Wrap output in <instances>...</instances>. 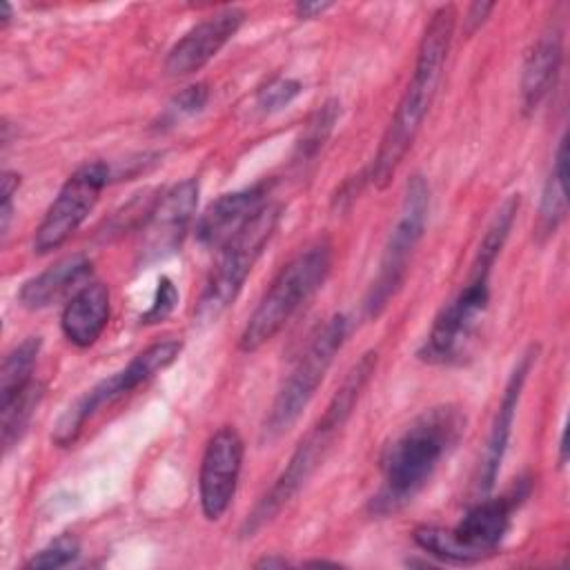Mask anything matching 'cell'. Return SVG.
Listing matches in <instances>:
<instances>
[{
    "label": "cell",
    "instance_id": "obj_1",
    "mask_svg": "<svg viewBox=\"0 0 570 570\" xmlns=\"http://www.w3.org/2000/svg\"><path fill=\"white\" fill-rule=\"evenodd\" d=\"M463 432L465 414L452 403L416 414L381 454V485L370 499V512L387 517L412 503Z\"/></svg>",
    "mask_w": 570,
    "mask_h": 570
},
{
    "label": "cell",
    "instance_id": "obj_2",
    "mask_svg": "<svg viewBox=\"0 0 570 570\" xmlns=\"http://www.w3.org/2000/svg\"><path fill=\"white\" fill-rule=\"evenodd\" d=\"M454 24L456 9L452 4H443L430 16L423 29L412 78L390 118L379 151L365 174L367 180L379 189H383L392 180L401 160L410 151L419 129L423 127V120L432 107V100L443 78L448 51L454 36Z\"/></svg>",
    "mask_w": 570,
    "mask_h": 570
},
{
    "label": "cell",
    "instance_id": "obj_3",
    "mask_svg": "<svg viewBox=\"0 0 570 570\" xmlns=\"http://www.w3.org/2000/svg\"><path fill=\"white\" fill-rule=\"evenodd\" d=\"M519 194H510L490 218L476 247L465 285L439 309L416 356L428 365H448L465 354L468 343L490 303V274L519 212Z\"/></svg>",
    "mask_w": 570,
    "mask_h": 570
},
{
    "label": "cell",
    "instance_id": "obj_4",
    "mask_svg": "<svg viewBox=\"0 0 570 570\" xmlns=\"http://www.w3.org/2000/svg\"><path fill=\"white\" fill-rule=\"evenodd\" d=\"M528 494L530 481L519 479L508 492L476 501L454 528L421 525L412 532V539L425 554L443 563H476L497 552L512 525L514 510Z\"/></svg>",
    "mask_w": 570,
    "mask_h": 570
},
{
    "label": "cell",
    "instance_id": "obj_5",
    "mask_svg": "<svg viewBox=\"0 0 570 570\" xmlns=\"http://www.w3.org/2000/svg\"><path fill=\"white\" fill-rule=\"evenodd\" d=\"M330 269L332 245L327 240H318L289 258L278 269L252 316L247 318L238 338V350L249 354L269 343L289 323V318L323 287Z\"/></svg>",
    "mask_w": 570,
    "mask_h": 570
},
{
    "label": "cell",
    "instance_id": "obj_6",
    "mask_svg": "<svg viewBox=\"0 0 570 570\" xmlns=\"http://www.w3.org/2000/svg\"><path fill=\"white\" fill-rule=\"evenodd\" d=\"M283 216V205L267 200L238 234H234L220 249L218 258L198 294L194 318L198 323H214L240 294L249 272L272 240Z\"/></svg>",
    "mask_w": 570,
    "mask_h": 570
},
{
    "label": "cell",
    "instance_id": "obj_7",
    "mask_svg": "<svg viewBox=\"0 0 570 570\" xmlns=\"http://www.w3.org/2000/svg\"><path fill=\"white\" fill-rule=\"evenodd\" d=\"M347 338V316L334 314L330 316L323 327L309 338L307 347L301 352L296 363L292 365L289 374L281 383L261 428L263 441H276L292 425L301 419L309 401L314 399L318 385L323 383L330 365L334 363L336 354L341 352Z\"/></svg>",
    "mask_w": 570,
    "mask_h": 570
},
{
    "label": "cell",
    "instance_id": "obj_8",
    "mask_svg": "<svg viewBox=\"0 0 570 570\" xmlns=\"http://www.w3.org/2000/svg\"><path fill=\"white\" fill-rule=\"evenodd\" d=\"M430 214V185L421 174H414L405 183L401 209L396 223L385 240L379 272L363 298V312L367 318H379L390 301L401 289L407 265L414 256L416 245L421 243Z\"/></svg>",
    "mask_w": 570,
    "mask_h": 570
},
{
    "label": "cell",
    "instance_id": "obj_9",
    "mask_svg": "<svg viewBox=\"0 0 570 570\" xmlns=\"http://www.w3.org/2000/svg\"><path fill=\"white\" fill-rule=\"evenodd\" d=\"M180 350H183V343L176 338H165V341L151 343L149 347L138 352L122 370H118V372L105 376L102 381H98L96 385H91L58 419L53 434H51L53 443L60 448L71 445L80 436L85 423L98 410L116 403L118 399L127 396L129 392L145 385L163 370H167L180 356Z\"/></svg>",
    "mask_w": 570,
    "mask_h": 570
},
{
    "label": "cell",
    "instance_id": "obj_10",
    "mask_svg": "<svg viewBox=\"0 0 570 570\" xmlns=\"http://www.w3.org/2000/svg\"><path fill=\"white\" fill-rule=\"evenodd\" d=\"M109 183V165L94 160L80 165L58 189L33 234V252L49 254L62 247L96 207Z\"/></svg>",
    "mask_w": 570,
    "mask_h": 570
},
{
    "label": "cell",
    "instance_id": "obj_11",
    "mask_svg": "<svg viewBox=\"0 0 570 570\" xmlns=\"http://www.w3.org/2000/svg\"><path fill=\"white\" fill-rule=\"evenodd\" d=\"M245 443L234 425L218 428L203 452L198 470V501L207 521H218L232 505L243 470Z\"/></svg>",
    "mask_w": 570,
    "mask_h": 570
},
{
    "label": "cell",
    "instance_id": "obj_12",
    "mask_svg": "<svg viewBox=\"0 0 570 570\" xmlns=\"http://www.w3.org/2000/svg\"><path fill=\"white\" fill-rule=\"evenodd\" d=\"M336 434L321 430L314 425L296 445L289 461L272 483V488L261 497V501L254 505V510L247 514L240 528V537H254L263 525H267L296 494L298 490L309 481V476L316 472L321 461L325 459V452Z\"/></svg>",
    "mask_w": 570,
    "mask_h": 570
},
{
    "label": "cell",
    "instance_id": "obj_13",
    "mask_svg": "<svg viewBox=\"0 0 570 570\" xmlns=\"http://www.w3.org/2000/svg\"><path fill=\"white\" fill-rule=\"evenodd\" d=\"M198 191V180L185 178L158 194L142 223L140 256L145 263L165 258L180 247L196 214Z\"/></svg>",
    "mask_w": 570,
    "mask_h": 570
},
{
    "label": "cell",
    "instance_id": "obj_14",
    "mask_svg": "<svg viewBox=\"0 0 570 570\" xmlns=\"http://www.w3.org/2000/svg\"><path fill=\"white\" fill-rule=\"evenodd\" d=\"M245 18L240 7H225L207 16L167 51L165 71L178 78L203 69L238 33Z\"/></svg>",
    "mask_w": 570,
    "mask_h": 570
},
{
    "label": "cell",
    "instance_id": "obj_15",
    "mask_svg": "<svg viewBox=\"0 0 570 570\" xmlns=\"http://www.w3.org/2000/svg\"><path fill=\"white\" fill-rule=\"evenodd\" d=\"M534 361H537V350L530 347L528 352H523L519 356V361L514 363V367L505 381V387H503L501 401L497 405V414L492 419L490 434H488V441H485V448L481 454V465H479V492L481 494H488L499 476V470H501V463H503L510 436H512V425H514L517 407H519V401L523 394V385L528 381V374H530Z\"/></svg>",
    "mask_w": 570,
    "mask_h": 570
},
{
    "label": "cell",
    "instance_id": "obj_16",
    "mask_svg": "<svg viewBox=\"0 0 570 570\" xmlns=\"http://www.w3.org/2000/svg\"><path fill=\"white\" fill-rule=\"evenodd\" d=\"M269 183L261 180L249 187L220 194L207 205V209L196 220V240L205 249H220L243 225L269 200Z\"/></svg>",
    "mask_w": 570,
    "mask_h": 570
},
{
    "label": "cell",
    "instance_id": "obj_17",
    "mask_svg": "<svg viewBox=\"0 0 570 570\" xmlns=\"http://www.w3.org/2000/svg\"><path fill=\"white\" fill-rule=\"evenodd\" d=\"M563 60V31L548 24L528 49L521 67V105L523 114H532L546 100L557 82Z\"/></svg>",
    "mask_w": 570,
    "mask_h": 570
},
{
    "label": "cell",
    "instance_id": "obj_18",
    "mask_svg": "<svg viewBox=\"0 0 570 570\" xmlns=\"http://www.w3.org/2000/svg\"><path fill=\"white\" fill-rule=\"evenodd\" d=\"M94 263L87 254H69L40 274L27 278L18 289V303L27 309H45L60 298L76 294L85 283H89Z\"/></svg>",
    "mask_w": 570,
    "mask_h": 570
},
{
    "label": "cell",
    "instance_id": "obj_19",
    "mask_svg": "<svg viewBox=\"0 0 570 570\" xmlns=\"http://www.w3.org/2000/svg\"><path fill=\"white\" fill-rule=\"evenodd\" d=\"M109 314V287L98 281H89L65 303L60 314V330L71 345L89 347L105 332Z\"/></svg>",
    "mask_w": 570,
    "mask_h": 570
},
{
    "label": "cell",
    "instance_id": "obj_20",
    "mask_svg": "<svg viewBox=\"0 0 570 570\" xmlns=\"http://www.w3.org/2000/svg\"><path fill=\"white\" fill-rule=\"evenodd\" d=\"M376 363H379V354L374 350H370L350 367V372L343 376L341 385L332 394L325 412L316 421V425L321 430L332 432V434L343 430V425L350 421V416H352V412H354V407H356L365 385L370 383V379H372V374L376 370Z\"/></svg>",
    "mask_w": 570,
    "mask_h": 570
},
{
    "label": "cell",
    "instance_id": "obj_21",
    "mask_svg": "<svg viewBox=\"0 0 570 570\" xmlns=\"http://www.w3.org/2000/svg\"><path fill=\"white\" fill-rule=\"evenodd\" d=\"M566 165H568V145L566 136L559 138L552 165L548 169L541 200H539V216H537V232L541 236H550L557 232V227L563 223L568 212V198H566Z\"/></svg>",
    "mask_w": 570,
    "mask_h": 570
},
{
    "label": "cell",
    "instance_id": "obj_22",
    "mask_svg": "<svg viewBox=\"0 0 570 570\" xmlns=\"http://www.w3.org/2000/svg\"><path fill=\"white\" fill-rule=\"evenodd\" d=\"M40 336H27L13 345L0 367V405L9 403L33 381V367L40 354Z\"/></svg>",
    "mask_w": 570,
    "mask_h": 570
},
{
    "label": "cell",
    "instance_id": "obj_23",
    "mask_svg": "<svg viewBox=\"0 0 570 570\" xmlns=\"http://www.w3.org/2000/svg\"><path fill=\"white\" fill-rule=\"evenodd\" d=\"M40 399H42V383H38L33 379L9 403L0 405V428H2L0 432H2V450L4 452H9L22 439Z\"/></svg>",
    "mask_w": 570,
    "mask_h": 570
},
{
    "label": "cell",
    "instance_id": "obj_24",
    "mask_svg": "<svg viewBox=\"0 0 570 570\" xmlns=\"http://www.w3.org/2000/svg\"><path fill=\"white\" fill-rule=\"evenodd\" d=\"M341 116V102L330 98L325 100L305 122L301 138L296 140V163H309L323 149L325 140L334 131V125Z\"/></svg>",
    "mask_w": 570,
    "mask_h": 570
},
{
    "label": "cell",
    "instance_id": "obj_25",
    "mask_svg": "<svg viewBox=\"0 0 570 570\" xmlns=\"http://www.w3.org/2000/svg\"><path fill=\"white\" fill-rule=\"evenodd\" d=\"M80 554V543L71 534H60L53 541H49L45 548L33 552V557L24 563L27 570H56L73 563Z\"/></svg>",
    "mask_w": 570,
    "mask_h": 570
},
{
    "label": "cell",
    "instance_id": "obj_26",
    "mask_svg": "<svg viewBox=\"0 0 570 570\" xmlns=\"http://www.w3.org/2000/svg\"><path fill=\"white\" fill-rule=\"evenodd\" d=\"M207 98H209V89H207L205 82H196V85L185 87L183 91H178L169 100V105L163 114V122L174 125L180 118H187V116H194V114L203 111V107L207 105Z\"/></svg>",
    "mask_w": 570,
    "mask_h": 570
},
{
    "label": "cell",
    "instance_id": "obj_27",
    "mask_svg": "<svg viewBox=\"0 0 570 570\" xmlns=\"http://www.w3.org/2000/svg\"><path fill=\"white\" fill-rule=\"evenodd\" d=\"M301 82L296 78H274L269 80L263 89L256 94V107L263 114H274L287 107L298 94H301Z\"/></svg>",
    "mask_w": 570,
    "mask_h": 570
},
{
    "label": "cell",
    "instance_id": "obj_28",
    "mask_svg": "<svg viewBox=\"0 0 570 570\" xmlns=\"http://www.w3.org/2000/svg\"><path fill=\"white\" fill-rule=\"evenodd\" d=\"M178 305V289L174 285V281L169 276H160L158 285H156V294L154 301L149 305L147 312H142L140 323L145 325H154V323H163Z\"/></svg>",
    "mask_w": 570,
    "mask_h": 570
},
{
    "label": "cell",
    "instance_id": "obj_29",
    "mask_svg": "<svg viewBox=\"0 0 570 570\" xmlns=\"http://www.w3.org/2000/svg\"><path fill=\"white\" fill-rule=\"evenodd\" d=\"M492 9H494L492 2H474V4H470L468 11H465V18H463L465 31L468 33L476 31L485 22V18L492 13Z\"/></svg>",
    "mask_w": 570,
    "mask_h": 570
},
{
    "label": "cell",
    "instance_id": "obj_30",
    "mask_svg": "<svg viewBox=\"0 0 570 570\" xmlns=\"http://www.w3.org/2000/svg\"><path fill=\"white\" fill-rule=\"evenodd\" d=\"M332 7H334L332 2H296L294 4V16L298 20H312V18H321Z\"/></svg>",
    "mask_w": 570,
    "mask_h": 570
},
{
    "label": "cell",
    "instance_id": "obj_31",
    "mask_svg": "<svg viewBox=\"0 0 570 570\" xmlns=\"http://www.w3.org/2000/svg\"><path fill=\"white\" fill-rule=\"evenodd\" d=\"M254 566L256 568H285V566H289V561L283 557H263Z\"/></svg>",
    "mask_w": 570,
    "mask_h": 570
},
{
    "label": "cell",
    "instance_id": "obj_32",
    "mask_svg": "<svg viewBox=\"0 0 570 570\" xmlns=\"http://www.w3.org/2000/svg\"><path fill=\"white\" fill-rule=\"evenodd\" d=\"M2 11H4V16H2V27H7L9 20H11V4L2 2Z\"/></svg>",
    "mask_w": 570,
    "mask_h": 570
}]
</instances>
